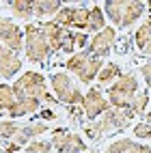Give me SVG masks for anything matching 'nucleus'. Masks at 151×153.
Wrapping results in <instances>:
<instances>
[{"label": "nucleus", "mask_w": 151, "mask_h": 153, "mask_svg": "<svg viewBox=\"0 0 151 153\" xmlns=\"http://www.w3.org/2000/svg\"><path fill=\"white\" fill-rule=\"evenodd\" d=\"M140 76H143V80H145L147 88H151V60H149V63H145L143 67H140Z\"/></svg>", "instance_id": "34"}, {"label": "nucleus", "mask_w": 151, "mask_h": 153, "mask_svg": "<svg viewBox=\"0 0 151 153\" xmlns=\"http://www.w3.org/2000/svg\"><path fill=\"white\" fill-rule=\"evenodd\" d=\"M134 136L136 138H140V140H151V125H147L145 121H140V123H136L134 125Z\"/></svg>", "instance_id": "31"}, {"label": "nucleus", "mask_w": 151, "mask_h": 153, "mask_svg": "<svg viewBox=\"0 0 151 153\" xmlns=\"http://www.w3.org/2000/svg\"><path fill=\"white\" fill-rule=\"evenodd\" d=\"M121 76H123V71H121L119 63H104L102 71H99V76H97V82L104 84V86H110V84H115Z\"/></svg>", "instance_id": "20"}, {"label": "nucleus", "mask_w": 151, "mask_h": 153, "mask_svg": "<svg viewBox=\"0 0 151 153\" xmlns=\"http://www.w3.org/2000/svg\"><path fill=\"white\" fill-rule=\"evenodd\" d=\"M147 106H149V88H143V91H138L136 97L132 99L129 110L134 112V117H138V114H145L147 112Z\"/></svg>", "instance_id": "26"}, {"label": "nucleus", "mask_w": 151, "mask_h": 153, "mask_svg": "<svg viewBox=\"0 0 151 153\" xmlns=\"http://www.w3.org/2000/svg\"><path fill=\"white\" fill-rule=\"evenodd\" d=\"M80 108L84 110L86 121H97L102 114H106V112L110 110V101L102 93V88H99V86H89V91L84 93V99H82V106H80Z\"/></svg>", "instance_id": "7"}, {"label": "nucleus", "mask_w": 151, "mask_h": 153, "mask_svg": "<svg viewBox=\"0 0 151 153\" xmlns=\"http://www.w3.org/2000/svg\"><path fill=\"white\" fill-rule=\"evenodd\" d=\"M102 67H104V60H102V58H97V56H93V58L89 60V65L78 74V82L89 84V82H93V80H97V76H99V71H102Z\"/></svg>", "instance_id": "19"}, {"label": "nucleus", "mask_w": 151, "mask_h": 153, "mask_svg": "<svg viewBox=\"0 0 151 153\" xmlns=\"http://www.w3.org/2000/svg\"><path fill=\"white\" fill-rule=\"evenodd\" d=\"M50 140H52L54 153H82V151H89L86 140L82 138V134H78V131H67L63 127L52 129V138Z\"/></svg>", "instance_id": "5"}, {"label": "nucleus", "mask_w": 151, "mask_h": 153, "mask_svg": "<svg viewBox=\"0 0 151 153\" xmlns=\"http://www.w3.org/2000/svg\"><path fill=\"white\" fill-rule=\"evenodd\" d=\"M93 58L86 50H82V52H76V54H71V56H67V60L63 63V67H65V71L67 74H80L86 65H89V60Z\"/></svg>", "instance_id": "17"}, {"label": "nucleus", "mask_w": 151, "mask_h": 153, "mask_svg": "<svg viewBox=\"0 0 151 153\" xmlns=\"http://www.w3.org/2000/svg\"><path fill=\"white\" fill-rule=\"evenodd\" d=\"M89 41H91L89 33H80V30H76V48H78V52H82V48H89Z\"/></svg>", "instance_id": "33"}, {"label": "nucleus", "mask_w": 151, "mask_h": 153, "mask_svg": "<svg viewBox=\"0 0 151 153\" xmlns=\"http://www.w3.org/2000/svg\"><path fill=\"white\" fill-rule=\"evenodd\" d=\"M24 54H26V58L30 63H35V65L45 63L50 58V54H52V48H50L39 22L37 24L30 22V24L24 26Z\"/></svg>", "instance_id": "2"}, {"label": "nucleus", "mask_w": 151, "mask_h": 153, "mask_svg": "<svg viewBox=\"0 0 151 153\" xmlns=\"http://www.w3.org/2000/svg\"><path fill=\"white\" fill-rule=\"evenodd\" d=\"M37 121H43V123H50V121H56V112L52 108H41L37 112Z\"/></svg>", "instance_id": "32"}, {"label": "nucleus", "mask_w": 151, "mask_h": 153, "mask_svg": "<svg viewBox=\"0 0 151 153\" xmlns=\"http://www.w3.org/2000/svg\"><path fill=\"white\" fill-rule=\"evenodd\" d=\"M19 69H22V58H19V54L11 52L9 48H4L0 43V78L11 80L19 74Z\"/></svg>", "instance_id": "11"}, {"label": "nucleus", "mask_w": 151, "mask_h": 153, "mask_svg": "<svg viewBox=\"0 0 151 153\" xmlns=\"http://www.w3.org/2000/svg\"><path fill=\"white\" fill-rule=\"evenodd\" d=\"M134 121V112L129 110V108H110L106 114H102L95 123L99 127V131H102V136L104 134H110V131H121V129H125L129 123Z\"/></svg>", "instance_id": "6"}, {"label": "nucleus", "mask_w": 151, "mask_h": 153, "mask_svg": "<svg viewBox=\"0 0 151 153\" xmlns=\"http://www.w3.org/2000/svg\"><path fill=\"white\" fill-rule=\"evenodd\" d=\"M147 15V2H138V0H125L123 2V15H121L119 30L134 26L140 17Z\"/></svg>", "instance_id": "12"}, {"label": "nucleus", "mask_w": 151, "mask_h": 153, "mask_svg": "<svg viewBox=\"0 0 151 153\" xmlns=\"http://www.w3.org/2000/svg\"><path fill=\"white\" fill-rule=\"evenodd\" d=\"M134 43H136V50L140 54L151 56V24L147 19L134 30Z\"/></svg>", "instance_id": "16"}, {"label": "nucleus", "mask_w": 151, "mask_h": 153, "mask_svg": "<svg viewBox=\"0 0 151 153\" xmlns=\"http://www.w3.org/2000/svg\"><path fill=\"white\" fill-rule=\"evenodd\" d=\"M52 140H43V138H37V140H33L30 145H26L24 147V151L26 153H52Z\"/></svg>", "instance_id": "28"}, {"label": "nucleus", "mask_w": 151, "mask_h": 153, "mask_svg": "<svg viewBox=\"0 0 151 153\" xmlns=\"http://www.w3.org/2000/svg\"><path fill=\"white\" fill-rule=\"evenodd\" d=\"M127 153H151V147H149V145H143V142H136V140H134Z\"/></svg>", "instance_id": "35"}, {"label": "nucleus", "mask_w": 151, "mask_h": 153, "mask_svg": "<svg viewBox=\"0 0 151 153\" xmlns=\"http://www.w3.org/2000/svg\"><path fill=\"white\" fill-rule=\"evenodd\" d=\"M89 22H91V7L78 4L76 13H74V28L80 30V33H86V30H89Z\"/></svg>", "instance_id": "22"}, {"label": "nucleus", "mask_w": 151, "mask_h": 153, "mask_svg": "<svg viewBox=\"0 0 151 153\" xmlns=\"http://www.w3.org/2000/svg\"><path fill=\"white\" fill-rule=\"evenodd\" d=\"M7 7L11 11L13 19L30 24V19L35 17V2L33 0H11V2H7Z\"/></svg>", "instance_id": "15"}, {"label": "nucleus", "mask_w": 151, "mask_h": 153, "mask_svg": "<svg viewBox=\"0 0 151 153\" xmlns=\"http://www.w3.org/2000/svg\"><path fill=\"white\" fill-rule=\"evenodd\" d=\"M19 125L17 121H13V119H2L0 121V140L2 142H7V140H13L15 138V134L19 131Z\"/></svg>", "instance_id": "27"}, {"label": "nucleus", "mask_w": 151, "mask_h": 153, "mask_svg": "<svg viewBox=\"0 0 151 153\" xmlns=\"http://www.w3.org/2000/svg\"><path fill=\"white\" fill-rule=\"evenodd\" d=\"M138 76L136 71H127V74H123L115 84H110L106 88V97L110 101V108H129L132 106V99L136 97L138 93Z\"/></svg>", "instance_id": "3"}, {"label": "nucleus", "mask_w": 151, "mask_h": 153, "mask_svg": "<svg viewBox=\"0 0 151 153\" xmlns=\"http://www.w3.org/2000/svg\"><path fill=\"white\" fill-rule=\"evenodd\" d=\"M0 153H11V151H7V149H4V147H2V149H0Z\"/></svg>", "instance_id": "38"}, {"label": "nucleus", "mask_w": 151, "mask_h": 153, "mask_svg": "<svg viewBox=\"0 0 151 153\" xmlns=\"http://www.w3.org/2000/svg\"><path fill=\"white\" fill-rule=\"evenodd\" d=\"M39 24H41V30H43L50 48H52V52H60V45H63V39L67 35V28H60L52 19H45V22H39Z\"/></svg>", "instance_id": "14"}, {"label": "nucleus", "mask_w": 151, "mask_h": 153, "mask_svg": "<svg viewBox=\"0 0 151 153\" xmlns=\"http://www.w3.org/2000/svg\"><path fill=\"white\" fill-rule=\"evenodd\" d=\"M106 28V13L102 4H91V22H89V30L86 33L97 35L99 30Z\"/></svg>", "instance_id": "21"}, {"label": "nucleus", "mask_w": 151, "mask_h": 153, "mask_svg": "<svg viewBox=\"0 0 151 153\" xmlns=\"http://www.w3.org/2000/svg\"><path fill=\"white\" fill-rule=\"evenodd\" d=\"M67 114H69V121H71L74 125H80V123H82V119H86L84 117V110L80 106H67Z\"/></svg>", "instance_id": "30"}, {"label": "nucleus", "mask_w": 151, "mask_h": 153, "mask_svg": "<svg viewBox=\"0 0 151 153\" xmlns=\"http://www.w3.org/2000/svg\"><path fill=\"white\" fill-rule=\"evenodd\" d=\"M123 2H125V0H108V2L104 4V13L108 15V19L117 28L121 24V15H123Z\"/></svg>", "instance_id": "25"}, {"label": "nucleus", "mask_w": 151, "mask_h": 153, "mask_svg": "<svg viewBox=\"0 0 151 153\" xmlns=\"http://www.w3.org/2000/svg\"><path fill=\"white\" fill-rule=\"evenodd\" d=\"M115 43H117V28H115V26H106L104 30H99L97 35L91 37L86 52H89L91 56H97V58L104 60L110 52H112Z\"/></svg>", "instance_id": "9"}, {"label": "nucleus", "mask_w": 151, "mask_h": 153, "mask_svg": "<svg viewBox=\"0 0 151 153\" xmlns=\"http://www.w3.org/2000/svg\"><path fill=\"white\" fill-rule=\"evenodd\" d=\"M13 104H15V91H13V84L0 82V114H2V112H9V108H11Z\"/></svg>", "instance_id": "24"}, {"label": "nucleus", "mask_w": 151, "mask_h": 153, "mask_svg": "<svg viewBox=\"0 0 151 153\" xmlns=\"http://www.w3.org/2000/svg\"><path fill=\"white\" fill-rule=\"evenodd\" d=\"M63 7H65V2H60V0H35V15L37 17H54Z\"/></svg>", "instance_id": "18"}, {"label": "nucleus", "mask_w": 151, "mask_h": 153, "mask_svg": "<svg viewBox=\"0 0 151 153\" xmlns=\"http://www.w3.org/2000/svg\"><path fill=\"white\" fill-rule=\"evenodd\" d=\"M74 13H76V7H71V4H65L60 11L52 17V22L54 24H58L60 28H67V30H71L74 28Z\"/></svg>", "instance_id": "23"}, {"label": "nucleus", "mask_w": 151, "mask_h": 153, "mask_svg": "<svg viewBox=\"0 0 151 153\" xmlns=\"http://www.w3.org/2000/svg\"><path fill=\"white\" fill-rule=\"evenodd\" d=\"M86 153H99V151H97V149H89Z\"/></svg>", "instance_id": "37"}, {"label": "nucleus", "mask_w": 151, "mask_h": 153, "mask_svg": "<svg viewBox=\"0 0 151 153\" xmlns=\"http://www.w3.org/2000/svg\"><path fill=\"white\" fill-rule=\"evenodd\" d=\"M48 131H50L48 123H43V121H30V123H24L22 127H19V131L15 134L13 142L24 149L26 145H30V142L37 140V138H41V134H48Z\"/></svg>", "instance_id": "10"}, {"label": "nucleus", "mask_w": 151, "mask_h": 153, "mask_svg": "<svg viewBox=\"0 0 151 153\" xmlns=\"http://www.w3.org/2000/svg\"><path fill=\"white\" fill-rule=\"evenodd\" d=\"M13 91H15V99L19 97H30V99H39L41 104H45V108H52L54 104V95L48 93V80L43 74L39 71H24L19 74V78L13 82Z\"/></svg>", "instance_id": "1"}, {"label": "nucleus", "mask_w": 151, "mask_h": 153, "mask_svg": "<svg viewBox=\"0 0 151 153\" xmlns=\"http://www.w3.org/2000/svg\"><path fill=\"white\" fill-rule=\"evenodd\" d=\"M145 123H147V125H151V110H149V112H145Z\"/></svg>", "instance_id": "36"}, {"label": "nucleus", "mask_w": 151, "mask_h": 153, "mask_svg": "<svg viewBox=\"0 0 151 153\" xmlns=\"http://www.w3.org/2000/svg\"><path fill=\"white\" fill-rule=\"evenodd\" d=\"M41 110V101L39 99H30V97H19L15 99V104L9 108L7 114L11 117L13 121H17L19 117H30V114H37Z\"/></svg>", "instance_id": "13"}, {"label": "nucleus", "mask_w": 151, "mask_h": 153, "mask_svg": "<svg viewBox=\"0 0 151 153\" xmlns=\"http://www.w3.org/2000/svg\"><path fill=\"white\" fill-rule=\"evenodd\" d=\"M0 43L15 54L24 50V28H19L13 17H0Z\"/></svg>", "instance_id": "8"}, {"label": "nucleus", "mask_w": 151, "mask_h": 153, "mask_svg": "<svg viewBox=\"0 0 151 153\" xmlns=\"http://www.w3.org/2000/svg\"><path fill=\"white\" fill-rule=\"evenodd\" d=\"M132 142H134L132 138H117L104 149V153H127L129 147H132Z\"/></svg>", "instance_id": "29"}, {"label": "nucleus", "mask_w": 151, "mask_h": 153, "mask_svg": "<svg viewBox=\"0 0 151 153\" xmlns=\"http://www.w3.org/2000/svg\"><path fill=\"white\" fill-rule=\"evenodd\" d=\"M50 86H52V93L56 95V101L65 106H82L84 93L76 86V82L67 71H56L50 76Z\"/></svg>", "instance_id": "4"}]
</instances>
